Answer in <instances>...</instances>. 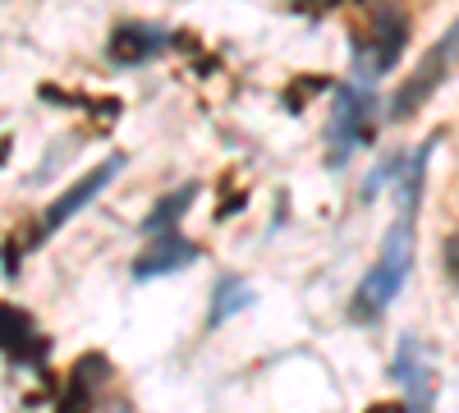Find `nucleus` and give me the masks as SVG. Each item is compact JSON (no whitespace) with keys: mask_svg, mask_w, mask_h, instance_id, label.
<instances>
[{"mask_svg":"<svg viewBox=\"0 0 459 413\" xmlns=\"http://www.w3.org/2000/svg\"><path fill=\"white\" fill-rule=\"evenodd\" d=\"M170 47V32L157 23H120L106 42V56L115 65H143L147 56H161Z\"/></svg>","mask_w":459,"mask_h":413,"instance_id":"7","label":"nucleus"},{"mask_svg":"<svg viewBox=\"0 0 459 413\" xmlns=\"http://www.w3.org/2000/svg\"><path fill=\"white\" fill-rule=\"evenodd\" d=\"M455 65H459V19L441 32V42H432L428 47V56L413 65V73L400 83V92H395V101H391V120H409L418 106H423L450 73H455Z\"/></svg>","mask_w":459,"mask_h":413,"instance_id":"3","label":"nucleus"},{"mask_svg":"<svg viewBox=\"0 0 459 413\" xmlns=\"http://www.w3.org/2000/svg\"><path fill=\"white\" fill-rule=\"evenodd\" d=\"M409 42V14L400 0H372L368 10V32L359 37V73L368 79H381V73H391L400 51Z\"/></svg>","mask_w":459,"mask_h":413,"instance_id":"2","label":"nucleus"},{"mask_svg":"<svg viewBox=\"0 0 459 413\" xmlns=\"http://www.w3.org/2000/svg\"><path fill=\"white\" fill-rule=\"evenodd\" d=\"M322 88H331V83H326V79H303L299 88H290V92H285L290 110H303V97H308V92H322Z\"/></svg>","mask_w":459,"mask_h":413,"instance_id":"12","label":"nucleus"},{"mask_svg":"<svg viewBox=\"0 0 459 413\" xmlns=\"http://www.w3.org/2000/svg\"><path fill=\"white\" fill-rule=\"evenodd\" d=\"M395 377L409 386V400H413V409H423V404H428V386H423V367H418V345H413V340H404V345H400Z\"/></svg>","mask_w":459,"mask_h":413,"instance_id":"11","label":"nucleus"},{"mask_svg":"<svg viewBox=\"0 0 459 413\" xmlns=\"http://www.w3.org/2000/svg\"><path fill=\"white\" fill-rule=\"evenodd\" d=\"M290 5H299V0H290Z\"/></svg>","mask_w":459,"mask_h":413,"instance_id":"15","label":"nucleus"},{"mask_svg":"<svg viewBox=\"0 0 459 413\" xmlns=\"http://www.w3.org/2000/svg\"><path fill=\"white\" fill-rule=\"evenodd\" d=\"M409 262H413V216H400L386 230V239H381L372 271L363 276L354 294V317H381L395 304L404 289V276H409Z\"/></svg>","mask_w":459,"mask_h":413,"instance_id":"1","label":"nucleus"},{"mask_svg":"<svg viewBox=\"0 0 459 413\" xmlns=\"http://www.w3.org/2000/svg\"><path fill=\"white\" fill-rule=\"evenodd\" d=\"M317 5H340V0H317Z\"/></svg>","mask_w":459,"mask_h":413,"instance_id":"14","label":"nucleus"},{"mask_svg":"<svg viewBox=\"0 0 459 413\" xmlns=\"http://www.w3.org/2000/svg\"><path fill=\"white\" fill-rule=\"evenodd\" d=\"M0 354L14 363H37V354H42L37 322L19 304H0Z\"/></svg>","mask_w":459,"mask_h":413,"instance_id":"8","label":"nucleus"},{"mask_svg":"<svg viewBox=\"0 0 459 413\" xmlns=\"http://www.w3.org/2000/svg\"><path fill=\"white\" fill-rule=\"evenodd\" d=\"M194 198H198V184H179V189L161 194V198H157V207L147 211L143 230H147V235H170L175 225H179V216H184L188 207H194Z\"/></svg>","mask_w":459,"mask_h":413,"instance_id":"9","label":"nucleus"},{"mask_svg":"<svg viewBox=\"0 0 459 413\" xmlns=\"http://www.w3.org/2000/svg\"><path fill=\"white\" fill-rule=\"evenodd\" d=\"M198 262V244L194 239H184V235H152V244L138 253L134 262V276L138 280H152V276H170V271H184V267H194Z\"/></svg>","mask_w":459,"mask_h":413,"instance_id":"6","label":"nucleus"},{"mask_svg":"<svg viewBox=\"0 0 459 413\" xmlns=\"http://www.w3.org/2000/svg\"><path fill=\"white\" fill-rule=\"evenodd\" d=\"M372 138V97L354 83L335 88V106H331V125H326V161L344 166L354 157V147Z\"/></svg>","mask_w":459,"mask_h":413,"instance_id":"4","label":"nucleus"},{"mask_svg":"<svg viewBox=\"0 0 459 413\" xmlns=\"http://www.w3.org/2000/svg\"><path fill=\"white\" fill-rule=\"evenodd\" d=\"M368 413H409V404H404V400H386V404H377V409H368Z\"/></svg>","mask_w":459,"mask_h":413,"instance_id":"13","label":"nucleus"},{"mask_svg":"<svg viewBox=\"0 0 459 413\" xmlns=\"http://www.w3.org/2000/svg\"><path fill=\"white\" fill-rule=\"evenodd\" d=\"M253 289H248V280H239V276H225L221 285H216V298H212V326H221V322H230L235 313H244V308H253Z\"/></svg>","mask_w":459,"mask_h":413,"instance_id":"10","label":"nucleus"},{"mask_svg":"<svg viewBox=\"0 0 459 413\" xmlns=\"http://www.w3.org/2000/svg\"><path fill=\"white\" fill-rule=\"evenodd\" d=\"M120 170H125V157H110V161H101L97 170H88L83 179H74L69 189H65V194H60V198H56V202L42 211V220H37L28 235H32V239H47V235H56L60 225H65L69 216H79V211H83V207H88V202H92V198L106 189V184H110L115 175H120Z\"/></svg>","mask_w":459,"mask_h":413,"instance_id":"5","label":"nucleus"}]
</instances>
